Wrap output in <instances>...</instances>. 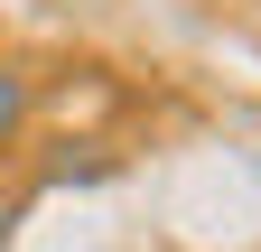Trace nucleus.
<instances>
[{
  "label": "nucleus",
  "instance_id": "1",
  "mask_svg": "<svg viewBox=\"0 0 261 252\" xmlns=\"http://www.w3.org/2000/svg\"><path fill=\"white\" fill-rule=\"evenodd\" d=\"M19 112H28V75H10V66H0V140L19 131Z\"/></svg>",
  "mask_w": 261,
  "mask_h": 252
}]
</instances>
